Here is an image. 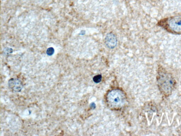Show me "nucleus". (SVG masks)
<instances>
[{
  "label": "nucleus",
  "instance_id": "obj_1",
  "mask_svg": "<svg viewBox=\"0 0 181 136\" xmlns=\"http://www.w3.org/2000/svg\"><path fill=\"white\" fill-rule=\"evenodd\" d=\"M157 80L158 86L161 92L166 96L170 95L175 86V81L172 76L161 69L158 71Z\"/></svg>",
  "mask_w": 181,
  "mask_h": 136
},
{
  "label": "nucleus",
  "instance_id": "obj_2",
  "mask_svg": "<svg viewBox=\"0 0 181 136\" xmlns=\"http://www.w3.org/2000/svg\"><path fill=\"white\" fill-rule=\"evenodd\" d=\"M157 25L171 34H181V16L163 18L158 22Z\"/></svg>",
  "mask_w": 181,
  "mask_h": 136
},
{
  "label": "nucleus",
  "instance_id": "obj_3",
  "mask_svg": "<svg viewBox=\"0 0 181 136\" xmlns=\"http://www.w3.org/2000/svg\"><path fill=\"white\" fill-rule=\"evenodd\" d=\"M102 77L101 75H98L95 76L93 78V80L95 83H99L101 82L102 80Z\"/></svg>",
  "mask_w": 181,
  "mask_h": 136
}]
</instances>
